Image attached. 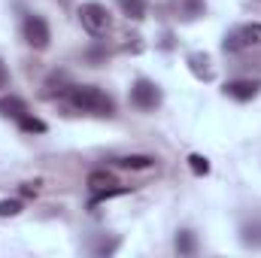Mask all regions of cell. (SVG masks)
Listing matches in <instances>:
<instances>
[{
    "label": "cell",
    "mask_w": 261,
    "mask_h": 258,
    "mask_svg": "<svg viewBox=\"0 0 261 258\" xmlns=\"http://www.w3.org/2000/svg\"><path fill=\"white\" fill-rule=\"evenodd\" d=\"M70 104H73V110L88 113V116H113L116 113L113 97L107 91H100L97 85H70Z\"/></svg>",
    "instance_id": "1"
},
{
    "label": "cell",
    "mask_w": 261,
    "mask_h": 258,
    "mask_svg": "<svg viewBox=\"0 0 261 258\" xmlns=\"http://www.w3.org/2000/svg\"><path fill=\"white\" fill-rule=\"evenodd\" d=\"M79 21L91 37H103L110 31V9L103 3H82L79 6Z\"/></svg>",
    "instance_id": "2"
},
{
    "label": "cell",
    "mask_w": 261,
    "mask_h": 258,
    "mask_svg": "<svg viewBox=\"0 0 261 258\" xmlns=\"http://www.w3.org/2000/svg\"><path fill=\"white\" fill-rule=\"evenodd\" d=\"M252 46H261V24L258 21L240 24V28H234V31L222 40V49H225V52H243V49H252Z\"/></svg>",
    "instance_id": "3"
},
{
    "label": "cell",
    "mask_w": 261,
    "mask_h": 258,
    "mask_svg": "<svg viewBox=\"0 0 261 258\" xmlns=\"http://www.w3.org/2000/svg\"><path fill=\"white\" fill-rule=\"evenodd\" d=\"M21 31H24V40H28V46H34L37 52L49 49V40H52V34H49V24H46L40 15H24V24H21Z\"/></svg>",
    "instance_id": "4"
},
{
    "label": "cell",
    "mask_w": 261,
    "mask_h": 258,
    "mask_svg": "<svg viewBox=\"0 0 261 258\" xmlns=\"http://www.w3.org/2000/svg\"><path fill=\"white\" fill-rule=\"evenodd\" d=\"M130 100H134V107H140V110H155V107L161 104V91H158L155 82L137 79L134 88H130Z\"/></svg>",
    "instance_id": "5"
},
{
    "label": "cell",
    "mask_w": 261,
    "mask_h": 258,
    "mask_svg": "<svg viewBox=\"0 0 261 258\" xmlns=\"http://www.w3.org/2000/svg\"><path fill=\"white\" fill-rule=\"evenodd\" d=\"M258 91H261V82H252V79H237V82H228L225 85V94L234 97V100H240V104L258 97Z\"/></svg>",
    "instance_id": "6"
},
{
    "label": "cell",
    "mask_w": 261,
    "mask_h": 258,
    "mask_svg": "<svg viewBox=\"0 0 261 258\" xmlns=\"http://www.w3.org/2000/svg\"><path fill=\"white\" fill-rule=\"evenodd\" d=\"M24 113H31V110H28V104H24L21 97H15V94H6V97H0V116H6V119L18 122Z\"/></svg>",
    "instance_id": "7"
},
{
    "label": "cell",
    "mask_w": 261,
    "mask_h": 258,
    "mask_svg": "<svg viewBox=\"0 0 261 258\" xmlns=\"http://www.w3.org/2000/svg\"><path fill=\"white\" fill-rule=\"evenodd\" d=\"M119 183H116V176L110 173V170H91L88 173V189H91V194L97 192H110V189H116Z\"/></svg>",
    "instance_id": "8"
},
{
    "label": "cell",
    "mask_w": 261,
    "mask_h": 258,
    "mask_svg": "<svg viewBox=\"0 0 261 258\" xmlns=\"http://www.w3.org/2000/svg\"><path fill=\"white\" fill-rule=\"evenodd\" d=\"M189 67H192V73H195L197 79H213V67H210V58L206 55H200V52H195V55H189Z\"/></svg>",
    "instance_id": "9"
},
{
    "label": "cell",
    "mask_w": 261,
    "mask_h": 258,
    "mask_svg": "<svg viewBox=\"0 0 261 258\" xmlns=\"http://www.w3.org/2000/svg\"><path fill=\"white\" fill-rule=\"evenodd\" d=\"M240 240H243V246H261V219H252V222H246L243 225V231H240Z\"/></svg>",
    "instance_id": "10"
},
{
    "label": "cell",
    "mask_w": 261,
    "mask_h": 258,
    "mask_svg": "<svg viewBox=\"0 0 261 258\" xmlns=\"http://www.w3.org/2000/svg\"><path fill=\"white\" fill-rule=\"evenodd\" d=\"M116 164L128 167V170H146V167L155 164V158L152 155H125V158H116Z\"/></svg>",
    "instance_id": "11"
},
{
    "label": "cell",
    "mask_w": 261,
    "mask_h": 258,
    "mask_svg": "<svg viewBox=\"0 0 261 258\" xmlns=\"http://www.w3.org/2000/svg\"><path fill=\"white\" fill-rule=\"evenodd\" d=\"M119 9L134 18V21H140V18H146V0H119Z\"/></svg>",
    "instance_id": "12"
},
{
    "label": "cell",
    "mask_w": 261,
    "mask_h": 258,
    "mask_svg": "<svg viewBox=\"0 0 261 258\" xmlns=\"http://www.w3.org/2000/svg\"><path fill=\"white\" fill-rule=\"evenodd\" d=\"M195 249H197L195 234H192V231H179V234H176V252H179V255H195Z\"/></svg>",
    "instance_id": "13"
},
{
    "label": "cell",
    "mask_w": 261,
    "mask_h": 258,
    "mask_svg": "<svg viewBox=\"0 0 261 258\" xmlns=\"http://www.w3.org/2000/svg\"><path fill=\"white\" fill-rule=\"evenodd\" d=\"M18 128L24 131V134H43V131H46V122L37 119V116H31V113H24V116L18 119Z\"/></svg>",
    "instance_id": "14"
},
{
    "label": "cell",
    "mask_w": 261,
    "mask_h": 258,
    "mask_svg": "<svg viewBox=\"0 0 261 258\" xmlns=\"http://www.w3.org/2000/svg\"><path fill=\"white\" fill-rule=\"evenodd\" d=\"M189 167H192V173H197V176H206L210 173V161L203 155H189Z\"/></svg>",
    "instance_id": "15"
},
{
    "label": "cell",
    "mask_w": 261,
    "mask_h": 258,
    "mask_svg": "<svg viewBox=\"0 0 261 258\" xmlns=\"http://www.w3.org/2000/svg\"><path fill=\"white\" fill-rule=\"evenodd\" d=\"M18 213H21V200H0V219L18 216Z\"/></svg>",
    "instance_id": "16"
},
{
    "label": "cell",
    "mask_w": 261,
    "mask_h": 258,
    "mask_svg": "<svg viewBox=\"0 0 261 258\" xmlns=\"http://www.w3.org/2000/svg\"><path fill=\"white\" fill-rule=\"evenodd\" d=\"M18 192L24 194V197H37V194H40V183H24Z\"/></svg>",
    "instance_id": "17"
},
{
    "label": "cell",
    "mask_w": 261,
    "mask_h": 258,
    "mask_svg": "<svg viewBox=\"0 0 261 258\" xmlns=\"http://www.w3.org/2000/svg\"><path fill=\"white\" fill-rule=\"evenodd\" d=\"M9 85V70H6V64H3V58H0V91Z\"/></svg>",
    "instance_id": "18"
}]
</instances>
